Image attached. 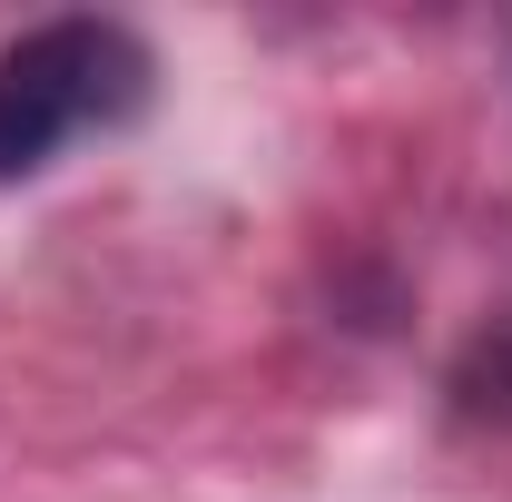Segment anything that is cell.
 <instances>
[{
	"mask_svg": "<svg viewBox=\"0 0 512 502\" xmlns=\"http://www.w3.org/2000/svg\"><path fill=\"white\" fill-rule=\"evenodd\" d=\"M148 109V50L119 20H50L0 50V188L40 178L69 138Z\"/></svg>",
	"mask_w": 512,
	"mask_h": 502,
	"instance_id": "cell-1",
	"label": "cell"
},
{
	"mask_svg": "<svg viewBox=\"0 0 512 502\" xmlns=\"http://www.w3.org/2000/svg\"><path fill=\"white\" fill-rule=\"evenodd\" d=\"M463 404L493 414V424H512V325L473 345V365H463Z\"/></svg>",
	"mask_w": 512,
	"mask_h": 502,
	"instance_id": "cell-2",
	"label": "cell"
}]
</instances>
